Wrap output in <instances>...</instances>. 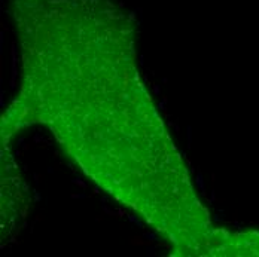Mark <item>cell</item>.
Instances as JSON below:
<instances>
[{
	"instance_id": "10",
	"label": "cell",
	"mask_w": 259,
	"mask_h": 257,
	"mask_svg": "<svg viewBox=\"0 0 259 257\" xmlns=\"http://www.w3.org/2000/svg\"><path fill=\"white\" fill-rule=\"evenodd\" d=\"M216 199V195H214V192H212V201H214Z\"/></svg>"
},
{
	"instance_id": "6",
	"label": "cell",
	"mask_w": 259,
	"mask_h": 257,
	"mask_svg": "<svg viewBox=\"0 0 259 257\" xmlns=\"http://www.w3.org/2000/svg\"><path fill=\"white\" fill-rule=\"evenodd\" d=\"M144 236H146V238H149V239H151V241H156V236H155L153 233H146Z\"/></svg>"
},
{
	"instance_id": "2",
	"label": "cell",
	"mask_w": 259,
	"mask_h": 257,
	"mask_svg": "<svg viewBox=\"0 0 259 257\" xmlns=\"http://www.w3.org/2000/svg\"><path fill=\"white\" fill-rule=\"evenodd\" d=\"M197 184H198V187H200L202 192L206 193V189H204V181H202V174H201V172H198V174H197Z\"/></svg>"
},
{
	"instance_id": "9",
	"label": "cell",
	"mask_w": 259,
	"mask_h": 257,
	"mask_svg": "<svg viewBox=\"0 0 259 257\" xmlns=\"http://www.w3.org/2000/svg\"><path fill=\"white\" fill-rule=\"evenodd\" d=\"M34 199H36V201H39V199H40V195H39V193H36V195H34Z\"/></svg>"
},
{
	"instance_id": "5",
	"label": "cell",
	"mask_w": 259,
	"mask_h": 257,
	"mask_svg": "<svg viewBox=\"0 0 259 257\" xmlns=\"http://www.w3.org/2000/svg\"><path fill=\"white\" fill-rule=\"evenodd\" d=\"M130 220H131V222H134V223H136V225H139V226H140V227H143V225H141V223H140V222H139V220H137V218H136V217H134V215H130Z\"/></svg>"
},
{
	"instance_id": "4",
	"label": "cell",
	"mask_w": 259,
	"mask_h": 257,
	"mask_svg": "<svg viewBox=\"0 0 259 257\" xmlns=\"http://www.w3.org/2000/svg\"><path fill=\"white\" fill-rule=\"evenodd\" d=\"M73 183H75V184H78V186H81V187H83V189L86 187V184H85V183H83L82 180H79V178H76V180H73Z\"/></svg>"
},
{
	"instance_id": "3",
	"label": "cell",
	"mask_w": 259,
	"mask_h": 257,
	"mask_svg": "<svg viewBox=\"0 0 259 257\" xmlns=\"http://www.w3.org/2000/svg\"><path fill=\"white\" fill-rule=\"evenodd\" d=\"M191 132H192V128L188 126V132H186V135H188V144H189V146H191V143H192V140H191V138H192V134H191Z\"/></svg>"
},
{
	"instance_id": "8",
	"label": "cell",
	"mask_w": 259,
	"mask_h": 257,
	"mask_svg": "<svg viewBox=\"0 0 259 257\" xmlns=\"http://www.w3.org/2000/svg\"><path fill=\"white\" fill-rule=\"evenodd\" d=\"M161 110H164V107H165V101H162V103H159V106H158Z\"/></svg>"
},
{
	"instance_id": "7",
	"label": "cell",
	"mask_w": 259,
	"mask_h": 257,
	"mask_svg": "<svg viewBox=\"0 0 259 257\" xmlns=\"http://www.w3.org/2000/svg\"><path fill=\"white\" fill-rule=\"evenodd\" d=\"M153 94H155V95H159V85H155V86H153Z\"/></svg>"
},
{
	"instance_id": "1",
	"label": "cell",
	"mask_w": 259,
	"mask_h": 257,
	"mask_svg": "<svg viewBox=\"0 0 259 257\" xmlns=\"http://www.w3.org/2000/svg\"><path fill=\"white\" fill-rule=\"evenodd\" d=\"M16 49H15V45H12V76H11V86L15 88L16 85Z\"/></svg>"
}]
</instances>
